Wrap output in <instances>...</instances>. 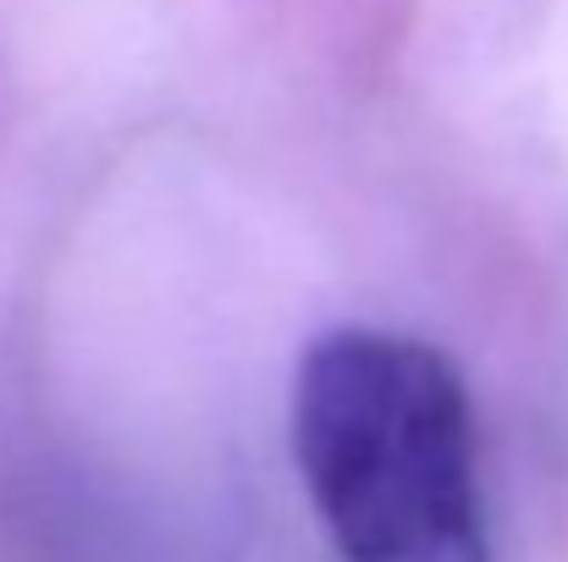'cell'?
Wrapping results in <instances>:
<instances>
[{"label": "cell", "instance_id": "1", "mask_svg": "<svg viewBox=\"0 0 568 562\" xmlns=\"http://www.w3.org/2000/svg\"><path fill=\"white\" fill-rule=\"evenodd\" d=\"M293 452L337 562H491L475 408L430 343L381 326L310 343Z\"/></svg>", "mask_w": 568, "mask_h": 562}]
</instances>
